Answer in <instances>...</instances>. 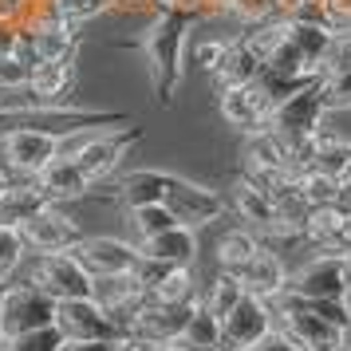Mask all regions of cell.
I'll list each match as a JSON object with an SVG mask.
<instances>
[{"mask_svg":"<svg viewBox=\"0 0 351 351\" xmlns=\"http://www.w3.org/2000/svg\"><path fill=\"white\" fill-rule=\"evenodd\" d=\"M193 24H197V16L186 8H162L158 16L146 20L143 36H138V51L146 60L158 107H170L178 87L186 83V51H190Z\"/></svg>","mask_w":351,"mask_h":351,"instance_id":"cell-1","label":"cell"},{"mask_svg":"<svg viewBox=\"0 0 351 351\" xmlns=\"http://www.w3.org/2000/svg\"><path fill=\"white\" fill-rule=\"evenodd\" d=\"M143 130L138 127H119V130H71L60 138V158H75L80 170L91 178V186L111 178L119 170V162L130 154V146H138Z\"/></svg>","mask_w":351,"mask_h":351,"instance_id":"cell-2","label":"cell"},{"mask_svg":"<svg viewBox=\"0 0 351 351\" xmlns=\"http://www.w3.org/2000/svg\"><path fill=\"white\" fill-rule=\"evenodd\" d=\"M24 280L36 285L51 300H80L91 296V272L80 265L75 253H28Z\"/></svg>","mask_w":351,"mask_h":351,"instance_id":"cell-3","label":"cell"},{"mask_svg":"<svg viewBox=\"0 0 351 351\" xmlns=\"http://www.w3.org/2000/svg\"><path fill=\"white\" fill-rule=\"evenodd\" d=\"M60 154V138L40 127H4L0 130V166L12 178L32 182L51 158Z\"/></svg>","mask_w":351,"mask_h":351,"instance_id":"cell-4","label":"cell"},{"mask_svg":"<svg viewBox=\"0 0 351 351\" xmlns=\"http://www.w3.org/2000/svg\"><path fill=\"white\" fill-rule=\"evenodd\" d=\"M285 292H296V296H308V300H348V292H351V256L316 253L308 265H300L296 272H288Z\"/></svg>","mask_w":351,"mask_h":351,"instance_id":"cell-5","label":"cell"},{"mask_svg":"<svg viewBox=\"0 0 351 351\" xmlns=\"http://www.w3.org/2000/svg\"><path fill=\"white\" fill-rule=\"evenodd\" d=\"M190 308L158 304V300L146 296V300L123 319V339L134 343V348H166V343H178V335H182L186 319H190Z\"/></svg>","mask_w":351,"mask_h":351,"instance_id":"cell-6","label":"cell"},{"mask_svg":"<svg viewBox=\"0 0 351 351\" xmlns=\"http://www.w3.org/2000/svg\"><path fill=\"white\" fill-rule=\"evenodd\" d=\"M324 114H328L324 87H319V80H312L272 107L269 127L276 130V134H285L288 143H304V138H312V134L324 127Z\"/></svg>","mask_w":351,"mask_h":351,"instance_id":"cell-7","label":"cell"},{"mask_svg":"<svg viewBox=\"0 0 351 351\" xmlns=\"http://www.w3.org/2000/svg\"><path fill=\"white\" fill-rule=\"evenodd\" d=\"M229 206H233V213H237V221L245 225L249 233H256L265 245L296 237V233L280 221V213H276V206H272V197L261 190V186H253L245 174L233 182V190H229Z\"/></svg>","mask_w":351,"mask_h":351,"instance_id":"cell-8","label":"cell"},{"mask_svg":"<svg viewBox=\"0 0 351 351\" xmlns=\"http://www.w3.org/2000/svg\"><path fill=\"white\" fill-rule=\"evenodd\" d=\"M272 95L261 87V83H233V87H217V111L229 127H237L241 134H253V130H265L272 119Z\"/></svg>","mask_w":351,"mask_h":351,"instance_id":"cell-9","label":"cell"},{"mask_svg":"<svg viewBox=\"0 0 351 351\" xmlns=\"http://www.w3.org/2000/svg\"><path fill=\"white\" fill-rule=\"evenodd\" d=\"M276 328V312L261 296H241L237 308L221 319V351H249Z\"/></svg>","mask_w":351,"mask_h":351,"instance_id":"cell-10","label":"cell"},{"mask_svg":"<svg viewBox=\"0 0 351 351\" xmlns=\"http://www.w3.org/2000/svg\"><path fill=\"white\" fill-rule=\"evenodd\" d=\"M51 324H56V300L28 280H8V288H4V335L36 332V328H51Z\"/></svg>","mask_w":351,"mask_h":351,"instance_id":"cell-11","label":"cell"},{"mask_svg":"<svg viewBox=\"0 0 351 351\" xmlns=\"http://www.w3.org/2000/svg\"><path fill=\"white\" fill-rule=\"evenodd\" d=\"M20 237L28 245V253H75V245L87 233L60 206H44L36 217H28L20 225Z\"/></svg>","mask_w":351,"mask_h":351,"instance_id":"cell-12","label":"cell"},{"mask_svg":"<svg viewBox=\"0 0 351 351\" xmlns=\"http://www.w3.org/2000/svg\"><path fill=\"white\" fill-rule=\"evenodd\" d=\"M166 209H170L182 225L206 229L209 221H217L225 213V197L217 190L202 186V182H193V178L174 174L170 178V190H166Z\"/></svg>","mask_w":351,"mask_h":351,"instance_id":"cell-13","label":"cell"},{"mask_svg":"<svg viewBox=\"0 0 351 351\" xmlns=\"http://www.w3.org/2000/svg\"><path fill=\"white\" fill-rule=\"evenodd\" d=\"M56 328H60L64 339H99V343H119L123 339V328L91 296L56 304Z\"/></svg>","mask_w":351,"mask_h":351,"instance_id":"cell-14","label":"cell"},{"mask_svg":"<svg viewBox=\"0 0 351 351\" xmlns=\"http://www.w3.org/2000/svg\"><path fill=\"white\" fill-rule=\"evenodd\" d=\"M75 256L80 265L91 276H111V272H134L138 269V245L134 241H123V237H83L75 245Z\"/></svg>","mask_w":351,"mask_h":351,"instance_id":"cell-15","label":"cell"},{"mask_svg":"<svg viewBox=\"0 0 351 351\" xmlns=\"http://www.w3.org/2000/svg\"><path fill=\"white\" fill-rule=\"evenodd\" d=\"M91 300L123 328V319L146 300V285L138 272H111V276H91Z\"/></svg>","mask_w":351,"mask_h":351,"instance_id":"cell-16","label":"cell"},{"mask_svg":"<svg viewBox=\"0 0 351 351\" xmlns=\"http://www.w3.org/2000/svg\"><path fill=\"white\" fill-rule=\"evenodd\" d=\"M32 182L40 186V193L48 197L51 206L80 202V197H87V193L95 190V186H91V178L80 170V162H75V158H60V154H56V158H51L48 166L32 178Z\"/></svg>","mask_w":351,"mask_h":351,"instance_id":"cell-17","label":"cell"},{"mask_svg":"<svg viewBox=\"0 0 351 351\" xmlns=\"http://www.w3.org/2000/svg\"><path fill=\"white\" fill-rule=\"evenodd\" d=\"M170 170H127V174L114 182L111 202L114 206L130 209L138 206H166V190H170Z\"/></svg>","mask_w":351,"mask_h":351,"instance_id":"cell-18","label":"cell"},{"mask_svg":"<svg viewBox=\"0 0 351 351\" xmlns=\"http://www.w3.org/2000/svg\"><path fill=\"white\" fill-rule=\"evenodd\" d=\"M237 280L249 296H261V300L272 304L288 288V269H285V261H280V253H272V245H265V249L237 272Z\"/></svg>","mask_w":351,"mask_h":351,"instance_id":"cell-19","label":"cell"},{"mask_svg":"<svg viewBox=\"0 0 351 351\" xmlns=\"http://www.w3.org/2000/svg\"><path fill=\"white\" fill-rule=\"evenodd\" d=\"M75 60H60V64H36L32 80H28V95L24 103H75Z\"/></svg>","mask_w":351,"mask_h":351,"instance_id":"cell-20","label":"cell"},{"mask_svg":"<svg viewBox=\"0 0 351 351\" xmlns=\"http://www.w3.org/2000/svg\"><path fill=\"white\" fill-rule=\"evenodd\" d=\"M138 253L146 261H158V265H193V253H197V229L190 225H174V229H162L154 237L134 241Z\"/></svg>","mask_w":351,"mask_h":351,"instance_id":"cell-21","label":"cell"},{"mask_svg":"<svg viewBox=\"0 0 351 351\" xmlns=\"http://www.w3.org/2000/svg\"><path fill=\"white\" fill-rule=\"evenodd\" d=\"M304 170H319L328 178H343L351 170V143L335 130L319 127L312 134V154H308V166Z\"/></svg>","mask_w":351,"mask_h":351,"instance_id":"cell-22","label":"cell"},{"mask_svg":"<svg viewBox=\"0 0 351 351\" xmlns=\"http://www.w3.org/2000/svg\"><path fill=\"white\" fill-rule=\"evenodd\" d=\"M44 206H51L48 197L40 193V186L36 182H28V178H12L8 182V190L0 193V225H24L28 217H36Z\"/></svg>","mask_w":351,"mask_h":351,"instance_id":"cell-23","label":"cell"},{"mask_svg":"<svg viewBox=\"0 0 351 351\" xmlns=\"http://www.w3.org/2000/svg\"><path fill=\"white\" fill-rule=\"evenodd\" d=\"M265 249V241L256 237V233H249L245 225H237V229H225L221 237H217V249H213V265H217V272H229V276H237L249 261H253L256 253Z\"/></svg>","mask_w":351,"mask_h":351,"instance_id":"cell-24","label":"cell"},{"mask_svg":"<svg viewBox=\"0 0 351 351\" xmlns=\"http://www.w3.org/2000/svg\"><path fill=\"white\" fill-rule=\"evenodd\" d=\"M241 32H245V28H241ZM261 60H256L253 56V48H249V44H245V40H233V44H229V51H225V60L217 67H213V71H209V83H213V87H233V83H253L256 75H261Z\"/></svg>","mask_w":351,"mask_h":351,"instance_id":"cell-25","label":"cell"},{"mask_svg":"<svg viewBox=\"0 0 351 351\" xmlns=\"http://www.w3.org/2000/svg\"><path fill=\"white\" fill-rule=\"evenodd\" d=\"M332 28L324 24V20H288V40L300 48V56L308 60V64L324 67V60H328V51H332Z\"/></svg>","mask_w":351,"mask_h":351,"instance_id":"cell-26","label":"cell"},{"mask_svg":"<svg viewBox=\"0 0 351 351\" xmlns=\"http://www.w3.org/2000/svg\"><path fill=\"white\" fill-rule=\"evenodd\" d=\"M178 348L186 351H221V319L209 308H202V300L190 308V319L178 335Z\"/></svg>","mask_w":351,"mask_h":351,"instance_id":"cell-27","label":"cell"},{"mask_svg":"<svg viewBox=\"0 0 351 351\" xmlns=\"http://www.w3.org/2000/svg\"><path fill=\"white\" fill-rule=\"evenodd\" d=\"M241 296H245V288H241V280L229 276V272H213V280L202 285V308H209L217 319L229 316V312L237 308Z\"/></svg>","mask_w":351,"mask_h":351,"instance_id":"cell-28","label":"cell"},{"mask_svg":"<svg viewBox=\"0 0 351 351\" xmlns=\"http://www.w3.org/2000/svg\"><path fill=\"white\" fill-rule=\"evenodd\" d=\"M24 261H28V245L20 237L16 225H0V280L8 285V280H16V272L24 269Z\"/></svg>","mask_w":351,"mask_h":351,"instance_id":"cell-29","label":"cell"},{"mask_svg":"<svg viewBox=\"0 0 351 351\" xmlns=\"http://www.w3.org/2000/svg\"><path fill=\"white\" fill-rule=\"evenodd\" d=\"M296 182H300L304 197L312 202V209L339 202V178H328V174H319V170H296Z\"/></svg>","mask_w":351,"mask_h":351,"instance_id":"cell-30","label":"cell"},{"mask_svg":"<svg viewBox=\"0 0 351 351\" xmlns=\"http://www.w3.org/2000/svg\"><path fill=\"white\" fill-rule=\"evenodd\" d=\"M64 335L60 328H36V332H20V335H4L0 339V351H60Z\"/></svg>","mask_w":351,"mask_h":351,"instance_id":"cell-31","label":"cell"},{"mask_svg":"<svg viewBox=\"0 0 351 351\" xmlns=\"http://www.w3.org/2000/svg\"><path fill=\"white\" fill-rule=\"evenodd\" d=\"M130 225H134V241H143V237L162 233V229H174L182 221L166 206H138V209H130Z\"/></svg>","mask_w":351,"mask_h":351,"instance_id":"cell-32","label":"cell"},{"mask_svg":"<svg viewBox=\"0 0 351 351\" xmlns=\"http://www.w3.org/2000/svg\"><path fill=\"white\" fill-rule=\"evenodd\" d=\"M28 80H32V64H24L16 51L0 56V95H20V91H28Z\"/></svg>","mask_w":351,"mask_h":351,"instance_id":"cell-33","label":"cell"},{"mask_svg":"<svg viewBox=\"0 0 351 351\" xmlns=\"http://www.w3.org/2000/svg\"><path fill=\"white\" fill-rule=\"evenodd\" d=\"M225 16L237 20L241 28H249V24H265V20H276L280 12H276V0H237V4H233Z\"/></svg>","mask_w":351,"mask_h":351,"instance_id":"cell-34","label":"cell"},{"mask_svg":"<svg viewBox=\"0 0 351 351\" xmlns=\"http://www.w3.org/2000/svg\"><path fill=\"white\" fill-rule=\"evenodd\" d=\"M319 87H324V103H328V111H351V71L324 75Z\"/></svg>","mask_w":351,"mask_h":351,"instance_id":"cell-35","label":"cell"},{"mask_svg":"<svg viewBox=\"0 0 351 351\" xmlns=\"http://www.w3.org/2000/svg\"><path fill=\"white\" fill-rule=\"evenodd\" d=\"M249 351H304V348L296 343V339H292V335H285V332H280V328H272V332L265 335L261 343H253Z\"/></svg>","mask_w":351,"mask_h":351,"instance_id":"cell-36","label":"cell"},{"mask_svg":"<svg viewBox=\"0 0 351 351\" xmlns=\"http://www.w3.org/2000/svg\"><path fill=\"white\" fill-rule=\"evenodd\" d=\"M16 36H20V24H12V20H0V56L16 51Z\"/></svg>","mask_w":351,"mask_h":351,"instance_id":"cell-37","label":"cell"},{"mask_svg":"<svg viewBox=\"0 0 351 351\" xmlns=\"http://www.w3.org/2000/svg\"><path fill=\"white\" fill-rule=\"evenodd\" d=\"M60 351H111V343H99V339H64Z\"/></svg>","mask_w":351,"mask_h":351,"instance_id":"cell-38","label":"cell"},{"mask_svg":"<svg viewBox=\"0 0 351 351\" xmlns=\"http://www.w3.org/2000/svg\"><path fill=\"white\" fill-rule=\"evenodd\" d=\"M4 288H8V285L0 280V339H4Z\"/></svg>","mask_w":351,"mask_h":351,"instance_id":"cell-39","label":"cell"},{"mask_svg":"<svg viewBox=\"0 0 351 351\" xmlns=\"http://www.w3.org/2000/svg\"><path fill=\"white\" fill-rule=\"evenodd\" d=\"M304 351H343V343H316V348H304Z\"/></svg>","mask_w":351,"mask_h":351,"instance_id":"cell-40","label":"cell"},{"mask_svg":"<svg viewBox=\"0 0 351 351\" xmlns=\"http://www.w3.org/2000/svg\"><path fill=\"white\" fill-rule=\"evenodd\" d=\"M111 351H143V348H134V343H127V339H119V343H111Z\"/></svg>","mask_w":351,"mask_h":351,"instance_id":"cell-41","label":"cell"},{"mask_svg":"<svg viewBox=\"0 0 351 351\" xmlns=\"http://www.w3.org/2000/svg\"><path fill=\"white\" fill-rule=\"evenodd\" d=\"M8 182H12V174H8V170H4V166H0V193L8 190Z\"/></svg>","mask_w":351,"mask_h":351,"instance_id":"cell-42","label":"cell"},{"mask_svg":"<svg viewBox=\"0 0 351 351\" xmlns=\"http://www.w3.org/2000/svg\"><path fill=\"white\" fill-rule=\"evenodd\" d=\"M154 4H158V12L162 8H182V0H154Z\"/></svg>","mask_w":351,"mask_h":351,"instance_id":"cell-43","label":"cell"},{"mask_svg":"<svg viewBox=\"0 0 351 351\" xmlns=\"http://www.w3.org/2000/svg\"><path fill=\"white\" fill-rule=\"evenodd\" d=\"M143 351H186V348H178V343H166V348H143Z\"/></svg>","mask_w":351,"mask_h":351,"instance_id":"cell-44","label":"cell"},{"mask_svg":"<svg viewBox=\"0 0 351 351\" xmlns=\"http://www.w3.org/2000/svg\"><path fill=\"white\" fill-rule=\"evenodd\" d=\"M348 300H351V292H348Z\"/></svg>","mask_w":351,"mask_h":351,"instance_id":"cell-45","label":"cell"},{"mask_svg":"<svg viewBox=\"0 0 351 351\" xmlns=\"http://www.w3.org/2000/svg\"><path fill=\"white\" fill-rule=\"evenodd\" d=\"M0 103H4V99H0Z\"/></svg>","mask_w":351,"mask_h":351,"instance_id":"cell-46","label":"cell"}]
</instances>
